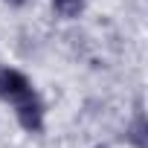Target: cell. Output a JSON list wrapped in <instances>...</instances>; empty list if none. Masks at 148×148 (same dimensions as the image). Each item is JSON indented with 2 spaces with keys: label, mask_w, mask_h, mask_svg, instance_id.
<instances>
[{
  "label": "cell",
  "mask_w": 148,
  "mask_h": 148,
  "mask_svg": "<svg viewBox=\"0 0 148 148\" xmlns=\"http://www.w3.org/2000/svg\"><path fill=\"white\" fill-rule=\"evenodd\" d=\"M32 93H35V87L26 79V73H21L18 67H6V64L0 67V99L3 102L18 105V102H23Z\"/></svg>",
  "instance_id": "1"
},
{
  "label": "cell",
  "mask_w": 148,
  "mask_h": 148,
  "mask_svg": "<svg viewBox=\"0 0 148 148\" xmlns=\"http://www.w3.org/2000/svg\"><path fill=\"white\" fill-rule=\"evenodd\" d=\"M44 116H47V108H44V102L38 99V93H32V96H26L23 102L15 105V119H18V125H21L23 131H29V134H41V131H44Z\"/></svg>",
  "instance_id": "2"
},
{
  "label": "cell",
  "mask_w": 148,
  "mask_h": 148,
  "mask_svg": "<svg viewBox=\"0 0 148 148\" xmlns=\"http://www.w3.org/2000/svg\"><path fill=\"white\" fill-rule=\"evenodd\" d=\"M125 139H128L134 148H148V128H145V113H142V110L134 113V119H131V125H128V131H125Z\"/></svg>",
  "instance_id": "3"
},
{
  "label": "cell",
  "mask_w": 148,
  "mask_h": 148,
  "mask_svg": "<svg viewBox=\"0 0 148 148\" xmlns=\"http://www.w3.org/2000/svg\"><path fill=\"white\" fill-rule=\"evenodd\" d=\"M87 6V0H52V9L61 18H79Z\"/></svg>",
  "instance_id": "4"
},
{
  "label": "cell",
  "mask_w": 148,
  "mask_h": 148,
  "mask_svg": "<svg viewBox=\"0 0 148 148\" xmlns=\"http://www.w3.org/2000/svg\"><path fill=\"white\" fill-rule=\"evenodd\" d=\"M3 3H9V6H23L26 0H3Z\"/></svg>",
  "instance_id": "5"
},
{
  "label": "cell",
  "mask_w": 148,
  "mask_h": 148,
  "mask_svg": "<svg viewBox=\"0 0 148 148\" xmlns=\"http://www.w3.org/2000/svg\"><path fill=\"white\" fill-rule=\"evenodd\" d=\"M96 148H108V145H96Z\"/></svg>",
  "instance_id": "6"
}]
</instances>
